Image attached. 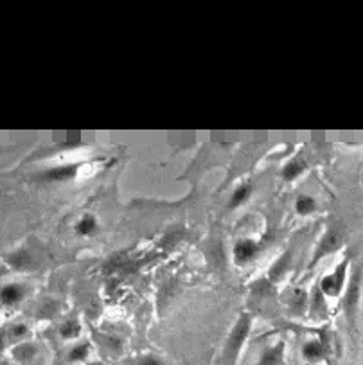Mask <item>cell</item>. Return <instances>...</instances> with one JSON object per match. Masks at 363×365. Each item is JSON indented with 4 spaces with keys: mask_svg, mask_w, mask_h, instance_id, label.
Masks as SVG:
<instances>
[{
    "mask_svg": "<svg viewBox=\"0 0 363 365\" xmlns=\"http://www.w3.org/2000/svg\"><path fill=\"white\" fill-rule=\"evenodd\" d=\"M248 329H250L248 319L243 317V319L237 322L236 328H234V331L230 333V337H228V342L227 346H225V358H227L232 365L236 364L237 356H239L241 353V347H243V344H245L246 340V335H248Z\"/></svg>",
    "mask_w": 363,
    "mask_h": 365,
    "instance_id": "cell-1",
    "label": "cell"
},
{
    "mask_svg": "<svg viewBox=\"0 0 363 365\" xmlns=\"http://www.w3.org/2000/svg\"><path fill=\"white\" fill-rule=\"evenodd\" d=\"M345 268L347 265H342L333 272V274L326 275L320 281V290L326 293L327 297H338L342 292V288H344V279H345Z\"/></svg>",
    "mask_w": 363,
    "mask_h": 365,
    "instance_id": "cell-2",
    "label": "cell"
},
{
    "mask_svg": "<svg viewBox=\"0 0 363 365\" xmlns=\"http://www.w3.org/2000/svg\"><path fill=\"white\" fill-rule=\"evenodd\" d=\"M234 261L237 265H246L252 259H255L259 254V245L254 239H239V241L234 245Z\"/></svg>",
    "mask_w": 363,
    "mask_h": 365,
    "instance_id": "cell-3",
    "label": "cell"
},
{
    "mask_svg": "<svg viewBox=\"0 0 363 365\" xmlns=\"http://www.w3.org/2000/svg\"><path fill=\"white\" fill-rule=\"evenodd\" d=\"M282 364H284V344L282 342L264 349L257 360V365H282Z\"/></svg>",
    "mask_w": 363,
    "mask_h": 365,
    "instance_id": "cell-4",
    "label": "cell"
},
{
    "mask_svg": "<svg viewBox=\"0 0 363 365\" xmlns=\"http://www.w3.org/2000/svg\"><path fill=\"white\" fill-rule=\"evenodd\" d=\"M326 356V347L320 340L313 338V340H308V342L302 346V358L308 362H318L322 360Z\"/></svg>",
    "mask_w": 363,
    "mask_h": 365,
    "instance_id": "cell-5",
    "label": "cell"
},
{
    "mask_svg": "<svg viewBox=\"0 0 363 365\" xmlns=\"http://www.w3.org/2000/svg\"><path fill=\"white\" fill-rule=\"evenodd\" d=\"M77 173V166L67 164V166H58V168L49 169L46 173V178L49 182H65V180H70V178L76 177Z\"/></svg>",
    "mask_w": 363,
    "mask_h": 365,
    "instance_id": "cell-6",
    "label": "cell"
},
{
    "mask_svg": "<svg viewBox=\"0 0 363 365\" xmlns=\"http://www.w3.org/2000/svg\"><path fill=\"white\" fill-rule=\"evenodd\" d=\"M22 297L23 290L22 286L17 283L6 284V286L0 290V302H2V304H17Z\"/></svg>",
    "mask_w": 363,
    "mask_h": 365,
    "instance_id": "cell-7",
    "label": "cell"
},
{
    "mask_svg": "<svg viewBox=\"0 0 363 365\" xmlns=\"http://www.w3.org/2000/svg\"><path fill=\"white\" fill-rule=\"evenodd\" d=\"M74 230H76L79 236H92L94 233H97L96 218H94L92 215H85L81 219H79V221H77Z\"/></svg>",
    "mask_w": 363,
    "mask_h": 365,
    "instance_id": "cell-8",
    "label": "cell"
},
{
    "mask_svg": "<svg viewBox=\"0 0 363 365\" xmlns=\"http://www.w3.org/2000/svg\"><path fill=\"white\" fill-rule=\"evenodd\" d=\"M304 168L306 164L302 160H291V162H288V164L282 168V178H284L286 182H293V180H297V178L302 175Z\"/></svg>",
    "mask_w": 363,
    "mask_h": 365,
    "instance_id": "cell-9",
    "label": "cell"
},
{
    "mask_svg": "<svg viewBox=\"0 0 363 365\" xmlns=\"http://www.w3.org/2000/svg\"><path fill=\"white\" fill-rule=\"evenodd\" d=\"M250 195H252V184H241L239 188H236V191L232 193V197H230L232 209L243 206V204L248 200Z\"/></svg>",
    "mask_w": 363,
    "mask_h": 365,
    "instance_id": "cell-10",
    "label": "cell"
},
{
    "mask_svg": "<svg viewBox=\"0 0 363 365\" xmlns=\"http://www.w3.org/2000/svg\"><path fill=\"white\" fill-rule=\"evenodd\" d=\"M317 209V201L313 197H308V195H300L295 201V210L297 215L300 216H309L311 213H315Z\"/></svg>",
    "mask_w": 363,
    "mask_h": 365,
    "instance_id": "cell-11",
    "label": "cell"
},
{
    "mask_svg": "<svg viewBox=\"0 0 363 365\" xmlns=\"http://www.w3.org/2000/svg\"><path fill=\"white\" fill-rule=\"evenodd\" d=\"M88 355H90V346L86 342L83 344H76V346L68 351V360L70 362H85L86 358H88Z\"/></svg>",
    "mask_w": 363,
    "mask_h": 365,
    "instance_id": "cell-12",
    "label": "cell"
},
{
    "mask_svg": "<svg viewBox=\"0 0 363 365\" xmlns=\"http://www.w3.org/2000/svg\"><path fill=\"white\" fill-rule=\"evenodd\" d=\"M79 331H81V326L77 324L76 320H68V322H65V324L59 328V335L63 338H67V340L79 337Z\"/></svg>",
    "mask_w": 363,
    "mask_h": 365,
    "instance_id": "cell-13",
    "label": "cell"
},
{
    "mask_svg": "<svg viewBox=\"0 0 363 365\" xmlns=\"http://www.w3.org/2000/svg\"><path fill=\"white\" fill-rule=\"evenodd\" d=\"M137 365H166V362L160 358V356L153 355V353H148V355H142L137 358Z\"/></svg>",
    "mask_w": 363,
    "mask_h": 365,
    "instance_id": "cell-14",
    "label": "cell"
},
{
    "mask_svg": "<svg viewBox=\"0 0 363 365\" xmlns=\"http://www.w3.org/2000/svg\"><path fill=\"white\" fill-rule=\"evenodd\" d=\"M26 333H28V326L19 324V326H14V328H13V333H11V335H13V337L19 338V337H23V335H26Z\"/></svg>",
    "mask_w": 363,
    "mask_h": 365,
    "instance_id": "cell-15",
    "label": "cell"
},
{
    "mask_svg": "<svg viewBox=\"0 0 363 365\" xmlns=\"http://www.w3.org/2000/svg\"><path fill=\"white\" fill-rule=\"evenodd\" d=\"M4 349V335H0V351Z\"/></svg>",
    "mask_w": 363,
    "mask_h": 365,
    "instance_id": "cell-16",
    "label": "cell"
}]
</instances>
